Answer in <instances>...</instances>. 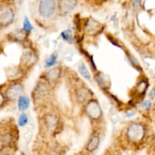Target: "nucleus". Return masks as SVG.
Returning a JSON list of instances; mask_svg holds the SVG:
<instances>
[{
    "instance_id": "21",
    "label": "nucleus",
    "mask_w": 155,
    "mask_h": 155,
    "mask_svg": "<svg viewBox=\"0 0 155 155\" xmlns=\"http://www.w3.org/2000/svg\"><path fill=\"white\" fill-rule=\"evenodd\" d=\"M142 1V0H135L134 3H133V7H134V8H138L140 6Z\"/></svg>"
},
{
    "instance_id": "13",
    "label": "nucleus",
    "mask_w": 155,
    "mask_h": 155,
    "mask_svg": "<svg viewBox=\"0 0 155 155\" xmlns=\"http://www.w3.org/2000/svg\"><path fill=\"white\" fill-rule=\"evenodd\" d=\"M61 37L64 41L68 42H72L74 41V36H73L72 31L71 30H66L61 33Z\"/></svg>"
},
{
    "instance_id": "3",
    "label": "nucleus",
    "mask_w": 155,
    "mask_h": 155,
    "mask_svg": "<svg viewBox=\"0 0 155 155\" xmlns=\"http://www.w3.org/2000/svg\"><path fill=\"white\" fill-rule=\"evenodd\" d=\"M86 113L88 116L93 120L99 119L102 114V110L98 101L95 100H92L87 103L86 106Z\"/></svg>"
},
{
    "instance_id": "19",
    "label": "nucleus",
    "mask_w": 155,
    "mask_h": 155,
    "mask_svg": "<svg viewBox=\"0 0 155 155\" xmlns=\"http://www.w3.org/2000/svg\"><path fill=\"white\" fill-rule=\"evenodd\" d=\"M151 105H152V104H151V101H145L142 104V107L145 109H146V110H150V108L151 107Z\"/></svg>"
},
{
    "instance_id": "6",
    "label": "nucleus",
    "mask_w": 155,
    "mask_h": 155,
    "mask_svg": "<svg viewBox=\"0 0 155 155\" xmlns=\"http://www.w3.org/2000/svg\"><path fill=\"white\" fill-rule=\"evenodd\" d=\"M77 5V0H60L59 10L63 14H69L75 9Z\"/></svg>"
},
{
    "instance_id": "4",
    "label": "nucleus",
    "mask_w": 155,
    "mask_h": 155,
    "mask_svg": "<svg viewBox=\"0 0 155 155\" xmlns=\"http://www.w3.org/2000/svg\"><path fill=\"white\" fill-rule=\"evenodd\" d=\"M24 92V87L20 83H14L11 85L5 92V96L11 101L18 99Z\"/></svg>"
},
{
    "instance_id": "24",
    "label": "nucleus",
    "mask_w": 155,
    "mask_h": 155,
    "mask_svg": "<svg viewBox=\"0 0 155 155\" xmlns=\"http://www.w3.org/2000/svg\"><path fill=\"white\" fill-rule=\"evenodd\" d=\"M0 155H9L8 153H5V152H2V153H0Z\"/></svg>"
},
{
    "instance_id": "20",
    "label": "nucleus",
    "mask_w": 155,
    "mask_h": 155,
    "mask_svg": "<svg viewBox=\"0 0 155 155\" xmlns=\"http://www.w3.org/2000/svg\"><path fill=\"white\" fill-rule=\"evenodd\" d=\"M5 98L4 95H3L2 92L0 91V107L3 105V104L5 103Z\"/></svg>"
},
{
    "instance_id": "25",
    "label": "nucleus",
    "mask_w": 155,
    "mask_h": 155,
    "mask_svg": "<svg viewBox=\"0 0 155 155\" xmlns=\"http://www.w3.org/2000/svg\"><path fill=\"white\" fill-rule=\"evenodd\" d=\"M21 155H24V154H21Z\"/></svg>"
},
{
    "instance_id": "15",
    "label": "nucleus",
    "mask_w": 155,
    "mask_h": 155,
    "mask_svg": "<svg viewBox=\"0 0 155 155\" xmlns=\"http://www.w3.org/2000/svg\"><path fill=\"white\" fill-rule=\"evenodd\" d=\"M33 29V25L27 18H24V24H23V30L24 32H30Z\"/></svg>"
},
{
    "instance_id": "5",
    "label": "nucleus",
    "mask_w": 155,
    "mask_h": 155,
    "mask_svg": "<svg viewBox=\"0 0 155 155\" xmlns=\"http://www.w3.org/2000/svg\"><path fill=\"white\" fill-rule=\"evenodd\" d=\"M15 19V13L10 8H3L0 10V26L7 27Z\"/></svg>"
},
{
    "instance_id": "14",
    "label": "nucleus",
    "mask_w": 155,
    "mask_h": 155,
    "mask_svg": "<svg viewBox=\"0 0 155 155\" xmlns=\"http://www.w3.org/2000/svg\"><path fill=\"white\" fill-rule=\"evenodd\" d=\"M56 62H57V55L52 54L49 57L47 58V59L45 60V66L50 68V67L54 66L56 64Z\"/></svg>"
},
{
    "instance_id": "23",
    "label": "nucleus",
    "mask_w": 155,
    "mask_h": 155,
    "mask_svg": "<svg viewBox=\"0 0 155 155\" xmlns=\"http://www.w3.org/2000/svg\"><path fill=\"white\" fill-rule=\"evenodd\" d=\"M134 115H135L134 112H130V113L127 114L126 115V116H127V117H133V116H134Z\"/></svg>"
},
{
    "instance_id": "1",
    "label": "nucleus",
    "mask_w": 155,
    "mask_h": 155,
    "mask_svg": "<svg viewBox=\"0 0 155 155\" xmlns=\"http://www.w3.org/2000/svg\"><path fill=\"white\" fill-rule=\"evenodd\" d=\"M145 130L143 125L138 123L130 124L127 130V139L132 142H139L144 138Z\"/></svg>"
},
{
    "instance_id": "11",
    "label": "nucleus",
    "mask_w": 155,
    "mask_h": 155,
    "mask_svg": "<svg viewBox=\"0 0 155 155\" xmlns=\"http://www.w3.org/2000/svg\"><path fill=\"white\" fill-rule=\"evenodd\" d=\"M78 70L80 74L82 75V77H84V78L86 79V80H90L91 79L90 73L89 72L87 68H86V65H85L84 64H82L79 67Z\"/></svg>"
},
{
    "instance_id": "2",
    "label": "nucleus",
    "mask_w": 155,
    "mask_h": 155,
    "mask_svg": "<svg viewBox=\"0 0 155 155\" xmlns=\"http://www.w3.org/2000/svg\"><path fill=\"white\" fill-rule=\"evenodd\" d=\"M55 0H40L39 5V12L44 18H48L53 15L55 10Z\"/></svg>"
},
{
    "instance_id": "17",
    "label": "nucleus",
    "mask_w": 155,
    "mask_h": 155,
    "mask_svg": "<svg viewBox=\"0 0 155 155\" xmlns=\"http://www.w3.org/2000/svg\"><path fill=\"white\" fill-rule=\"evenodd\" d=\"M89 89H80L78 92V97L81 101H85L89 96Z\"/></svg>"
},
{
    "instance_id": "8",
    "label": "nucleus",
    "mask_w": 155,
    "mask_h": 155,
    "mask_svg": "<svg viewBox=\"0 0 155 155\" xmlns=\"http://www.w3.org/2000/svg\"><path fill=\"white\" fill-rule=\"evenodd\" d=\"M61 70L59 68H54L50 70L45 75V78L49 82H54L60 77Z\"/></svg>"
},
{
    "instance_id": "7",
    "label": "nucleus",
    "mask_w": 155,
    "mask_h": 155,
    "mask_svg": "<svg viewBox=\"0 0 155 155\" xmlns=\"http://www.w3.org/2000/svg\"><path fill=\"white\" fill-rule=\"evenodd\" d=\"M100 144V138L98 136H93L90 138L86 145V150L89 152H94L98 148Z\"/></svg>"
},
{
    "instance_id": "12",
    "label": "nucleus",
    "mask_w": 155,
    "mask_h": 155,
    "mask_svg": "<svg viewBox=\"0 0 155 155\" xmlns=\"http://www.w3.org/2000/svg\"><path fill=\"white\" fill-rule=\"evenodd\" d=\"M96 80L98 82V84L101 86V87H107V77H104V74H99L96 76Z\"/></svg>"
},
{
    "instance_id": "9",
    "label": "nucleus",
    "mask_w": 155,
    "mask_h": 155,
    "mask_svg": "<svg viewBox=\"0 0 155 155\" xmlns=\"http://www.w3.org/2000/svg\"><path fill=\"white\" fill-rule=\"evenodd\" d=\"M30 106V99L27 96H21L18 99V107L20 110L24 111Z\"/></svg>"
},
{
    "instance_id": "10",
    "label": "nucleus",
    "mask_w": 155,
    "mask_h": 155,
    "mask_svg": "<svg viewBox=\"0 0 155 155\" xmlns=\"http://www.w3.org/2000/svg\"><path fill=\"white\" fill-rule=\"evenodd\" d=\"M45 124L49 130H54L57 127L58 120L54 115H48L45 117Z\"/></svg>"
},
{
    "instance_id": "22",
    "label": "nucleus",
    "mask_w": 155,
    "mask_h": 155,
    "mask_svg": "<svg viewBox=\"0 0 155 155\" xmlns=\"http://www.w3.org/2000/svg\"><path fill=\"white\" fill-rule=\"evenodd\" d=\"M149 96H150V98H155V86L152 89H151V92H150Z\"/></svg>"
},
{
    "instance_id": "18",
    "label": "nucleus",
    "mask_w": 155,
    "mask_h": 155,
    "mask_svg": "<svg viewBox=\"0 0 155 155\" xmlns=\"http://www.w3.org/2000/svg\"><path fill=\"white\" fill-rule=\"evenodd\" d=\"M148 83L145 81H142L141 83H139L137 86V89L139 92H144L146 89L148 88Z\"/></svg>"
},
{
    "instance_id": "16",
    "label": "nucleus",
    "mask_w": 155,
    "mask_h": 155,
    "mask_svg": "<svg viewBox=\"0 0 155 155\" xmlns=\"http://www.w3.org/2000/svg\"><path fill=\"white\" fill-rule=\"evenodd\" d=\"M28 122V118H27V116L24 113H22L21 115H20L19 118H18V125L20 127H24L26 124Z\"/></svg>"
}]
</instances>
